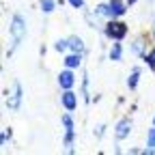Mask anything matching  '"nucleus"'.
<instances>
[{"mask_svg":"<svg viewBox=\"0 0 155 155\" xmlns=\"http://www.w3.org/2000/svg\"><path fill=\"white\" fill-rule=\"evenodd\" d=\"M9 32H11V37H13V48L9 50V56H11L13 50H15L19 43H22V39L26 37V22H24L22 15H13L11 26H9Z\"/></svg>","mask_w":155,"mask_h":155,"instance_id":"nucleus-1","label":"nucleus"},{"mask_svg":"<svg viewBox=\"0 0 155 155\" xmlns=\"http://www.w3.org/2000/svg\"><path fill=\"white\" fill-rule=\"evenodd\" d=\"M127 35V26L123 22H108L106 24V37L114 39V41H121V39Z\"/></svg>","mask_w":155,"mask_h":155,"instance_id":"nucleus-2","label":"nucleus"},{"mask_svg":"<svg viewBox=\"0 0 155 155\" xmlns=\"http://www.w3.org/2000/svg\"><path fill=\"white\" fill-rule=\"evenodd\" d=\"M19 104H22V86H19V84H13V88H11L9 97H7V108H9V110H17Z\"/></svg>","mask_w":155,"mask_h":155,"instance_id":"nucleus-3","label":"nucleus"},{"mask_svg":"<svg viewBox=\"0 0 155 155\" xmlns=\"http://www.w3.org/2000/svg\"><path fill=\"white\" fill-rule=\"evenodd\" d=\"M61 101H63V106H65L69 112H73V110L78 108V97H75V93H71V88L61 95Z\"/></svg>","mask_w":155,"mask_h":155,"instance_id":"nucleus-4","label":"nucleus"},{"mask_svg":"<svg viewBox=\"0 0 155 155\" xmlns=\"http://www.w3.org/2000/svg\"><path fill=\"white\" fill-rule=\"evenodd\" d=\"M129 131H131V121H129V119H123L119 125H116L114 136H116V140H125L127 136H129Z\"/></svg>","mask_w":155,"mask_h":155,"instance_id":"nucleus-5","label":"nucleus"},{"mask_svg":"<svg viewBox=\"0 0 155 155\" xmlns=\"http://www.w3.org/2000/svg\"><path fill=\"white\" fill-rule=\"evenodd\" d=\"M58 84H61V88H65V91H69L73 84H75V78H73V73L67 69V71H61V75H58Z\"/></svg>","mask_w":155,"mask_h":155,"instance_id":"nucleus-6","label":"nucleus"},{"mask_svg":"<svg viewBox=\"0 0 155 155\" xmlns=\"http://www.w3.org/2000/svg\"><path fill=\"white\" fill-rule=\"evenodd\" d=\"M108 7H110V17H121V15H125V2H123V0H110Z\"/></svg>","mask_w":155,"mask_h":155,"instance_id":"nucleus-7","label":"nucleus"},{"mask_svg":"<svg viewBox=\"0 0 155 155\" xmlns=\"http://www.w3.org/2000/svg\"><path fill=\"white\" fill-rule=\"evenodd\" d=\"M65 65H67V69H75V67H80V65H82V54H80V52H75V54L67 56V58H65Z\"/></svg>","mask_w":155,"mask_h":155,"instance_id":"nucleus-8","label":"nucleus"},{"mask_svg":"<svg viewBox=\"0 0 155 155\" xmlns=\"http://www.w3.org/2000/svg\"><path fill=\"white\" fill-rule=\"evenodd\" d=\"M67 41H69V48H71L73 52H80V54H82V50H84V43H82V39H80V37H69Z\"/></svg>","mask_w":155,"mask_h":155,"instance_id":"nucleus-9","label":"nucleus"},{"mask_svg":"<svg viewBox=\"0 0 155 155\" xmlns=\"http://www.w3.org/2000/svg\"><path fill=\"white\" fill-rule=\"evenodd\" d=\"M138 78H140V69H134V71H131V75L127 78V86H129L131 91L136 88V84H138Z\"/></svg>","mask_w":155,"mask_h":155,"instance_id":"nucleus-10","label":"nucleus"},{"mask_svg":"<svg viewBox=\"0 0 155 155\" xmlns=\"http://www.w3.org/2000/svg\"><path fill=\"white\" fill-rule=\"evenodd\" d=\"M121 43H114L112 45V50H110V58H112V61H121Z\"/></svg>","mask_w":155,"mask_h":155,"instance_id":"nucleus-11","label":"nucleus"},{"mask_svg":"<svg viewBox=\"0 0 155 155\" xmlns=\"http://www.w3.org/2000/svg\"><path fill=\"white\" fill-rule=\"evenodd\" d=\"M147 147L155 151V125H153V129H149V134H147Z\"/></svg>","mask_w":155,"mask_h":155,"instance_id":"nucleus-12","label":"nucleus"},{"mask_svg":"<svg viewBox=\"0 0 155 155\" xmlns=\"http://www.w3.org/2000/svg\"><path fill=\"white\" fill-rule=\"evenodd\" d=\"M41 11L43 13H52L54 11V0H41Z\"/></svg>","mask_w":155,"mask_h":155,"instance_id":"nucleus-13","label":"nucleus"},{"mask_svg":"<svg viewBox=\"0 0 155 155\" xmlns=\"http://www.w3.org/2000/svg\"><path fill=\"white\" fill-rule=\"evenodd\" d=\"M54 48H56V52H65V50L69 48V41H65V39H58Z\"/></svg>","mask_w":155,"mask_h":155,"instance_id":"nucleus-14","label":"nucleus"},{"mask_svg":"<svg viewBox=\"0 0 155 155\" xmlns=\"http://www.w3.org/2000/svg\"><path fill=\"white\" fill-rule=\"evenodd\" d=\"M9 138H11V131H9V129H2V138H0V144H2V147H5Z\"/></svg>","mask_w":155,"mask_h":155,"instance_id":"nucleus-15","label":"nucleus"},{"mask_svg":"<svg viewBox=\"0 0 155 155\" xmlns=\"http://www.w3.org/2000/svg\"><path fill=\"white\" fill-rule=\"evenodd\" d=\"M69 5H71L73 9H82V7H84V0H69Z\"/></svg>","mask_w":155,"mask_h":155,"instance_id":"nucleus-16","label":"nucleus"},{"mask_svg":"<svg viewBox=\"0 0 155 155\" xmlns=\"http://www.w3.org/2000/svg\"><path fill=\"white\" fill-rule=\"evenodd\" d=\"M144 58H147V63H149V65H151V67H155V50H153V52H151V54H149V56H147V54H144Z\"/></svg>","mask_w":155,"mask_h":155,"instance_id":"nucleus-17","label":"nucleus"},{"mask_svg":"<svg viewBox=\"0 0 155 155\" xmlns=\"http://www.w3.org/2000/svg\"><path fill=\"white\" fill-rule=\"evenodd\" d=\"M134 52L136 54H142V41H136L134 43Z\"/></svg>","mask_w":155,"mask_h":155,"instance_id":"nucleus-18","label":"nucleus"},{"mask_svg":"<svg viewBox=\"0 0 155 155\" xmlns=\"http://www.w3.org/2000/svg\"><path fill=\"white\" fill-rule=\"evenodd\" d=\"M101 134H104V125H99V127H97V131H95V136H97V138H101Z\"/></svg>","mask_w":155,"mask_h":155,"instance_id":"nucleus-19","label":"nucleus"},{"mask_svg":"<svg viewBox=\"0 0 155 155\" xmlns=\"http://www.w3.org/2000/svg\"><path fill=\"white\" fill-rule=\"evenodd\" d=\"M125 2H129V5H131V2H136V0H125Z\"/></svg>","mask_w":155,"mask_h":155,"instance_id":"nucleus-20","label":"nucleus"},{"mask_svg":"<svg viewBox=\"0 0 155 155\" xmlns=\"http://www.w3.org/2000/svg\"><path fill=\"white\" fill-rule=\"evenodd\" d=\"M153 35H155V24H153Z\"/></svg>","mask_w":155,"mask_h":155,"instance_id":"nucleus-21","label":"nucleus"},{"mask_svg":"<svg viewBox=\"0 0 155 155\" xmlns=\"http://www.w3.org/2000/svg\"><path fill=\"white\" fill-rule=\"evenodd\" d=\"M153 123H155V119H153Z\"/></svg>","mask_w":155,"mask_h":155,"instance_id":"nucleus-22","label":"nucleus"}]
</instances>
